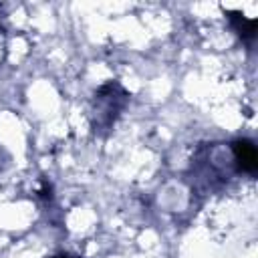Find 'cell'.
I'll use <instances>...</instances> for the list:
<instances>
[{
  "instance_id": "obj_1",
  "label": "cell",
  "mask_w": 258,
  "mask_h": 258,
  "mask_svg": "<svg viewBox=\"0 0 258 258\" xmlns=\"http://www.w3.org/2000/svg\"><path fill=\"white\" fill-rule=\"evenodd\" d=\"M234 153H236V159L238 163L242 165V169L254 173L256 167H258V155H256V147L252 141L248 139H240L234 143Z\"/></svg>"
},
{
  "instance_id": "obj_2",
  "label": "cell",
  "mask_w": 258,
  "mask_h": 258,
  "mask_svg": "<svg viewBox=\"0 0 258 258\" xmlns=\"http://www.w3.org/2000/svg\"><path fill=\"white\" fill-rule=\"evenodd\" d=\"M56 258H69V256H56Z\"/></svg>"
}]
</instances>
